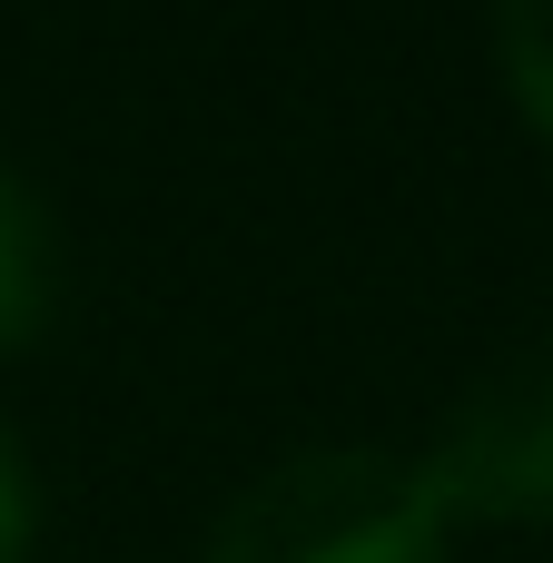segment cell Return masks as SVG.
I'll return each instance as SVG.
<instances>
[{
  "label": "cell",
  "mask_w": 553,
  "mask_h": 563,
  "mask_svg": "<svg viewBox=\"0 0 553 563\" xmlns=\"http://www.w3.org/2000/svg\"><path fill=\"white\" fill-rule=\"evenodd\" d=\"M425 495L475 525H553V336L495 356L416 455Z\"/></svg>",
  "instance_id": "2"
},
{
  "label": "cell",
  "mask_w": 553,
  "mask_h": 563,
  "mask_svg": "<svg viewBox=\"0 0 553 563\" xmlns=\"http://www.w3.org/2000/svg\"><path fill=\"white\" fill-rule=\"evenodd\" d=\"M49 287H59L49 208L0 168V346H30V336L49 327Z\"/></svg>",
  "instance_id": "3"
},
{
  "label": "cell",
  "mask_w": 553,
  "mask_h": 563,
  "mask_svg": "<svg viewBox=\"0 0 553 563\" xmlns=\"http://www.w3.org/2000/svg\"><path fill=\"white\" fill-rule=\"evenodd\" d=\"M495 59L515 109L553 139V0H495Z\"/></svg>",
  "instance_id": "4"
},
{
  "label": "cell",
  "mask_w": 553,
  "mask_h": 563,
  "mask_svg": "<svg viewBox=\"0 0 553 563\" xmlns=\"http://www.w3.org/2000/svg\"><path fill=\"white\" fill-rule=\"evenodd\" d=\"M30 544H40V485H30L20 435L0 426V563H30Z\"/></svg>",
  "instance_id": "5"
},
{
  "label": "cell",
  "mask_w": 553,
  "mask_h": 563,
  "mask_svg": "<svg viewBox=\"0 0 553 563\" xmlns=\"http://www.w3.org/2000/svg\"><path fill=\"white\" fill-rule=\"evenodd\" d=\"M208 563H445V505L376 445H307L208 525Z\"/></svg>",
  "instance_id": "1"
}]
</instances>
